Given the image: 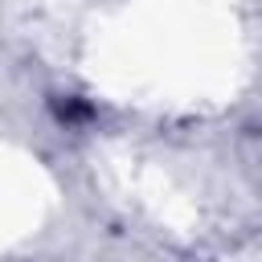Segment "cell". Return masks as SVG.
<instances>
[{"label": "cell", "mask_w": 262, "mask_h": 262, "mask_svg": "<svg viewBox=\"0 0 262 262\" xmlns=\"http://www.w3.org/2000/svg\"><path fill=\"white\" fill-rule=\"evenodd\" d=\"M53 115H57V123H66V127H78V123H86L94 111H90L82 98H57V102H53Z\"/></svg>", "instance_id": "cell-1"}]
</instances>
